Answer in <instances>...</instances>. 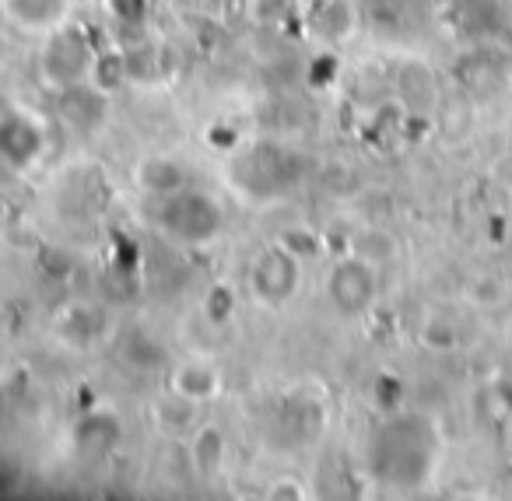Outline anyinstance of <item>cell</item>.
Returning <instances> with one entry per match:
<instances>
[{
  "instance_id": "7a4b0ae2",
  "label": "cell",
  "mask_w": 512,
  "mask_h": 501,
  "mask_svg": "<svg viewBox=\"0 0 512 501\" xmlns=\"http://www.w3.org/2000/svg\"><path fill=\"white\" fill-rule=\"evenodd\" d=\"M4 8L25 29H53L64 18L67 0H4Z\"/></svg>"
},
{
  "instance_id": "6da1fadb",
  "label": "cell",
  "mask_w": 512,
  "mask_h": 501,
  "mask_svg": "<svg viewBox=\"0 0 512 501\" xmlns=\"http://www.w3.org/2000/svg\"><path fill=\"white\" fill-rule=\"evenodd\" d=\"M358 288H372L369 270L358 267V263H344V267L337 270L334 277H330V298H334V302L341 305L344 312H358V309H365V302H369V295H358Z\"/></svg>"
},
{
  "instance_id": "3957f363",
  "label": "cell",
  "mask_w": 512,
  "mask_h": 501,
  "mask_svg": "<svg viewBox=\"0 0 512 501\" xmlns=\"http://www.w3.org/2000/svg\"><path fill=\"white\" fill-rule=\"evenodd\" d=\"M221 452H225V442H221V435L214 428L200 431L197 442H193V456H197L200 470H214L221 463Z\"/></svg>"
}]
</instances>
